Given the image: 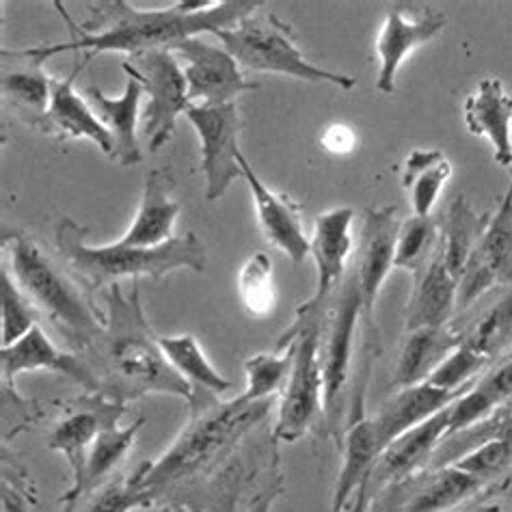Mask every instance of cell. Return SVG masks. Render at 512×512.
Listing matches in <instances>:
<instances>
[{"label":"cell","instance_id":"6da1fadb","mask_svg":"<svg viewBox=\"0 0 512 512\" xmlns=\"http://www.w3.org/2000/svg\"><path fill=\"white\" fill-rule=\"evenodd\" d=\"M262 5L260 0H227V3L180 0L167 9L141 11L126 0H106V3H91V16L78 24L61 3H55L72 39L67 44L26 48L22 55L46 63V59L63 52H85L91 59L100 52H126L130 57L152 50L173 52L186 39L199 37L201 33L214 35L232 29Z\"/></svg>","mask_w":512,"mask_h":512},{"label":"cell","instance_id":"7a4b0ae2","mask_svg":"<svg viewBox=\"0 0 512 512\" xmlns=\"http://www.w3.org/2000/svg\"><path fill=\"white\" fill-rule=\"evenodd\" d=\"M106 325L100 338L83 355L96 381V394L128 404L150 394L193 398V387L171 366L158 335L145 318L141 279H132V292L119 284L104 290Z\"/></svg>","mask_w":512,"mask_h":512},{"label":"cell","instance_id":"3957f363","mask_svg":"<svg viewBox=\"0 0 512 512\" xmlns=\"http://www.w3.org/2000/svg\"><path fill=\"white\" fill-rule=\"evenodd\" d=\"M275 398L251 400L245 394L234 400H210L191 409L188 424L175 437L169 450L154 463L145 461L143 484L152 493L154 506H175L214 469L236 454L258 430Z\"/></svg>","mask_w":512,"mask_h":512},{"label":"cell","instance_id":"277c9868","mask_svg":"<svg viewBox=\"0 0 512 512\" xmlns=\"http://www.w3.org/2000/svg\"><path fill=\"white\" fill-rule=\"evenodd\" d=\"M7 271L29 296L37 312L59 331L72 353L83 355L100 338L106 316L78 279L67 275L59 262L22 229L3 234Z\"/></svg>","mask_w":512,"mask_h":512},{"label":"cell","instance_id":"5b68a950","mask_svg":"<svg viewBox=\"0 0 512 512\" xmlns=\"http://www.w3.org/2000/svg\"><path fill=\"white\" fill-rule=\"evenodd\" d=\"M87 227L72 219H61L57 225V251L72 268V273L93 296L106 290L119 279H163L165 275L188 268L197 275L206 271V245L195 232L175 236L160 247H126L117 240L115 245H87Z\"/></svg>","mask_w":512,"mask_h":512},{"label":"cell","instance_id":"8992f818","mask_svg":"<svg viewBox=\"0 0 512 512\" xmlns=\"http://www.w3.org/2000/svg\"><path fill=\"white\" fill-rule=\"evenodd\" d=\"M214 35L245 70L281 74L305 80V83H329L344 91L357 87L353 76L325 70V67L305 59L294 42L292 26L277 18L275 13L255 11L232 29L217 31Z\"/></svg>","mask_w":512,"mask_h":512},{"label":"cell","instance_id":"52a82bcc","mask_svg":"<svg viewBox=\"0 0 512 512\" xmlns=\"http://www.w3.org/2000/svg\"><path fill=\"white\" fill-rule=\"evenodd\" d=\"M294 344V361L273 435L281 443L305 437L320 420H325V376H322V327L320 316H296L294 325L281 335V344Z\"/></svg>","mask_w":512,"mask_h":512},{"label":"cell","instance_id":"ba28073f","mask_svg":"<svg viewBox=\"0 0 512 512\" xmlns=\"http://www.w3.org/2000/svg\"><path fill=\"white\" fill-rule=\"evenodd\" d=\"M124 72L128 78L139 80L150 96L143 113V134L150 143V152H158L173 139L178 117L191 106L184 67L173 52L152 50L130 57L124 63Z\"/></svg>","mask_w":512,"mask_h":512},{"label":"cell","instance_id":"9c48e42d","mask_svg":"<svg viewBox=\"0 0 512 512\" xmlns=\"http://www.w3.org/2000/svg\"><path fill=\"white\" fill-rule=\"evenodd\" d=\"M398 229L400 223L396 219L394 206L366 208V212H363V229L353 273L361 296L363 325H366V350H372V344H376V301H379L381 288L389 273L394 271Z\"/></svg>","mask_w":512,"mask_h":512},{"label":"cell","instance_id":"30bf717a","mask_svg":"<svg viewBox=\"0 0 512 512\" xmlns=\"http://www.w3.org/2000/svg\"><path fill=\"white\" fill-rule=\"evenodd\" d=\"M331 309L327 316V327L322 331V376H325V417L338 413L342 394L353 366L355 333L361 314V296L357 288L355 273L350 271L342 286L331 296Z\"/></svg>","mask_w":512,"mask_h":512},{"label":"cell","instance_id":"8fae6325","mask_svg":"<svg viewBox=\"0 0 512 512\" xmlns=\"http://www.w3.org/2000/svg\"><path fill=\"white\" fill-rule=\"evenodd\" d=\"M184 115L199 137L201 169L206 175V199L219 201L242 173L238 165V156L242 152L238 147L240 117L236 102L219 106L191 104Z\"/></svg>","mask_w":512,"mask_h":512},{"label":"cell","instance_id":"7c38bea8","mask_svg":"<svg viewBox=\"0 0 512 512\" xmlns=\"http://www.w3.org/2000/svg\"><path fill=\"white\" fill-rule=\"evenodd\" d=\"M500 286H512V184L458 277L456 314L469 312L484 294Z\"/></svg>","mask_w":512,"mask_h":512},{"label":"cell","instance_id":"4fadbf2b","mask_svg":"<svg viewBox=\"0 0 512 512\" xmlns=\"http://www.w3.org/2000/svg\"><path fill=\"white\" fill-rule=\"evenodd\" d=\"M126 415V404L115 402L96 392H83L63 402L59 417L46 437V446L52 452L65 456L72 471V482L83 474L85 458L104 430L119 426Z\"/></svg>","mask_w":512,"mask_h":512},{"label":"cell","instance_id":"5bb4252c","mask_svg":"<svg viewBox=\"0 0 512 512\" xmlns=\"http://www.w3.org/2000/svg\"><path fill=\"white\" fill-rule=\"evenodd\" d=\"M484 484L454 465L424 469L389 484L372 497V512H450L471 500Z\"/></svg>","mask_w":512,"mask_h":512},{"label":"cell","instance_id":"9a60e30c","mask_svg":"<svg viewBox=\"0 0 512 512\" xmlns=\"http://www.w3.org/2000/svg\"><path fill=\"white\" fill-rule=\"evenodd\" d=\"M446 22V13L430 7L400 3L389 9L381 33L376 37V55H379L376 87H379L381 93L392 96L396 91V76L402 63L407 61L413 50L435 39L443 31Z\"/></svg>","mask_w":512,"mask_h":512},{"label":"cell","instance_id":"2e32d148","mask_svg":"<svg viewBox=\"0 0 512 512\" xmlns=\"http://www.w3.org/2000/svg\"><path fill=\"white\" fill-rule=\"evenodd\" d=\"M184 65L188 85V102L206 106L232 104L240 93L260 89L240 72V65L225 48H217L199 37H191L173 50Z\"/></svg>","mask_w":512,"mask_h":512},{"label":"cell","instance_id":"e0dca14e","mask_svg":"<svg viewBox=\"0 0 512 512\" xmlns=\"http://www.w3.org/2000/svg\"><path fill=\"white\" fill-rule=\"evenodd\" d=\"M355 210L353 208H333L322 212L314 221V236H312V255L316 262V290L305 303L296 309V316H320L331 296L342 286L344 277L348 275L346 262L353 249V227Z\"/></svg>","mask_w":512,"mask_h":512},{"label":"cell","instance_id":"ac0fdd59","mask_svg":"<svg viewBox=\"0 0 512 512\" xmlns=\"http://www.w3.org/2000/svg\"><path fill=\"white\" fill-rule=\"evenodd\" d=\"M450 407L443 409L435 417H430L424 424L407 430V433L394 439L381 452L368 480L372 497L376 493H381L385 487H389V484L402 482L428 469L437 448L441 446L443 439L448 437Z\"/></svg>","mask_w":512,"mask_h":512},{"label":"cell","instance_id":"d6986e66","mask_svg":"<svg viewBox=\"0 0 512 512\" xmlns=\"http://www.w3.org/2000/svg\"><path fill=\"white\" fill-rule=\"evenodd\" d=\"M238 165L251 188L255 212H258V221L266 242L284 251L294 264L305 262L309 251H312V240L305 234L301 206L292 197L271 191L242 154L238 156Z\"/></svg>","mask_w":512,"mask_h":512},{"label":"cell","instance_id":"ffe728a7","mask_svg":"<svg viewBox=\"0 0 512 512\" xmlns=\"http://www.w3.org/2000/svg\"><path fill=\"white\" fill-rule=\"evenodd\" d=\"M50 370L67 381L80 385L85 392H96V381L87 366V361L76 353H63L52 344L42 327H33L20 342L9 348H0V372H3V387H16V379L24 372Z\"/></svg>","mask_w":512,"mask_h":512},{"label":"cell","instance_id":"44dd1931","mask_svg":"<svg viewBox=\"0 0 512 512\" xmlns=\"http://www.w3.org/2000/svg\"><path fill=\"white\" fill-rule=\"evenodd\" d=\"M91 61L89 55H83L74 70L67 78H52L50 91V106L44 117L42 132L57 141H74L87 139L96 143L106 156H113V137L111 132L102 126V121L91 111L87 100L76 93L74 83L78 74L85 70V65Z\"/></svg>","mask_w":512,"mask_h":512},{"label":"cell","instance_id":"7402d4cb","mask_svg":"<svg viewBox=\"0 0 512 512\" xmlns=\"http://www.w3.org/2000/svg\"><path fill=\"white\" fill-rule=\"evenodd\" d=\"M363 398H366V385H359L342 441V469L331 497V512H344L348 508L361 484L370 480L372 469L383 452L372 420L363 415Z\"/></svg>","mask_w":512,"mask_h":512},{"label":"cell","instance_id":"603a6c76","mask_svg":"<svg viewBox=\"0 0 512 512\" xmlns=\"http://www.w3.org/2000/svg\"><path fill=\"white\" fill-rule=\"evenodd\" d=\"M463 117L469 134L484 137L500 167H512V96L502 80L484 78L465 100Z\"/></svg>","mask_w":512,"mask_h":512},{"label":"cell","instance_id":"cb8c5ba5","mask_svg":"<svg viewBox=\"0 0 512 512\" xmlns=\"http://www.w3.org/2000/svg\"><path fill=\"white\" fill-rule=\"evenodd\" d=\"M173 188L175 178L169 167H158L145 175L137 217H134L128 232L121 236V245L147 249L160 247L175 238L173 227L182 206L171 199Z\"/></svg>","mask_w":512,"mask_h":512},{"label":"cell","instance_id":"d4e9b609","mask_svg":"<svg viewBox=\"0 0 512 512\" xmlns=\"http://www.w3.org/2000/svg\"><path fill=\"white\" fill-rule=\"evenodd\" d=\"M467 389H461V392H446V389H439L426 381L398 389V392H394L392 398L383 404L381 411L372 417L381 450H385L389 443L407 433V430L424 424L430 417H435L443 409H448L450 404H454L467 392Z\"/></svg>","mask_w":512,"mask_h":512},{"label":"cell","instance_id":"484cf974","mask_svg":"<svg viewBox=\"0 0 512 512\" xmlns=\"http://www.w3.org/2000/svg\"><path fill=\"white\" fill-rule=\"evenodd\" d=\"M143 85L139 80L128 78L126 89L119 98H109L96 87L89 85L85 89V100L89 102L91 111L102 121V126L111 132L113 137V160L121 167H134L143 160L141 143L137 137L139 124V106L143 98Z\"/></svg>","mask_w":512,"mask_h":512},{"label":"cell","instance_id":"4316f807","mask_svg":"<svg viewBox=\"0 0 512 512\" xmlns=\"http://www.w3.org/2000/svg\"><path fill=\"white\" fill-rule=\"evenodd\" d=\"M456 292L458 281L443 262L439 245L435 258L428 262L424 271L415 275V288L407 305V318H404V333L422 327H448L456 316Z\"/></svg>","mask_w":512,"mask_h":512},{"label":"cell","instance_id":"83f0119b","mask_svg":"<svg viewBox=\"0 0 512 512\" xmlns=\"http://www.w3.org/2000/svg\"><path fill=\"white\" fill-rule=\"evenodd\" d=\"M145 422H147L145 417H139L137 422H132L126 428L113 426L109 430H104V433L93 441V446L89 448L85 458L83 474L70 484V489H67L59 500L61 512L70 510L76 502L83 500V497H87L98 487H102L104 482L115 478L113 476L115 469L124 463V458L132 450L134 441H137Z\"/></svg>","mask_w":512,"mask_h":512},{"label":"cell","instance_id":"f1b7e54d","mask_svg":"<svg viewBox=\"0 0 512 512\" xmlns=\"http://www.w3.org/2000/svg\"><path fill=\"white\" fill-rule=\"evenodd\" d=\"M458 344H461V335L454 327H422L404 333V344L389 389L398 392V389L428 381V376Z\"/></svg>","mask_w":512,"mask_h":512},{"label":"cell","instance_id":"f546056e","mask_svg":"<svg viewBox=\"0 0 512 512\" xmlns=\"http://www.w3.org/2000/svg\"><path fill=\"white\" fill-rule=\"evenodd\" d=\"M20 63L3 72V100L11 106V113L18 115L24 124L42 132L44 117L50 106L52 78L46 74L44 63L24 57L22 50H11Z\"/></svg>","mask_w":512,"mask_h":512},{"label":"cell","instance_id":"4dcf8cb0","mask_svg":"<svg viewBox=\"0 0 512 512\" xmlns=\"http://www.w3.org/2000/svg\"><path fill=\"white\" fill-rule=\"evenodd\" d=\"M158 342L163 346V353L171 361V366L184 376L188 385L193 387V398L188 402L191 409H197L210 400H217L221 394L232 389V381H227L225 376L212 366L195 335L184 333L173 335V338H160L158 335Z\"/></svg>","mask_w":512,"mask_h":512},{"label":"cell","instance_id":"1f68e13d","mask_svg":"<svg viewBox=\"0 0 512 512\" xmlns=\"http://www.w3.org/2000/svg\"><path fill=\"white\" fill-rule=\"evenodd\" d=\"M512 402V359L484 372L450 407L448 437L474 426L504 404ZM446 437V439H448Z\"/></svg>","mask_w":512,"mask_h":512},{"label":"cell","instance_id":"d6a6232c","mask_svg":"<svg viewBox=\"0 0 512 512\" xmlns=\"http://www.w3.org/2000/svg\"><path fill=\"white\" fill-rule=\"evenodd\" d=\"M491 214H478L465 195H456L448 210L446 221L441 223V255L448 271L456 277L463 275L465 266L476 251L480 238L487 232Z\"/></svg>","mask_w":512,"mask_h":512},{"label":"cell","instance_id":"836d02e7","mask_svg":"<svg viewBox=\"0 0 512 512\" xmlns=\"http://www.w3.org/2000/svg\"><path fill=\"white\" fill-rule=\"evenodd\" d=\"M452 178V163L441 150H413L404 160L402 188L413 217H433L443 186Z\"/></svg>","mask_w":512,"mask_h":512},{"label":"cell","instance_id":"e575fe53","mask_svg":"<svg viewBox=\"0 0 512 512\" xmlns=\"http://www.w3.org/2000/svg\"><path fill=\"white\" fill-rule=\"evenodd\" d=\"M458 335L463 344L474 348L489 363L512 350V286L497 296L495 303L482 309L478 318L458 331Z\"/></svg>","mask_w":512,"mask_h":512},{"label":"cell","instance_id":"d590c367","mask_svg":"<svg viewBox=\"0 0 512 512\" xmlns=\"http://www.w3.org/2000/svg\"><path fill=\"white\" fill-rule=\"evenodd\" d=\"M145 463L126 476H115L65 512H134L154 508V497L143 484Z\"/></svg>","mask_w":512,"mask_h":512},{"label":"cell","instance_id":"8d00e7d4","mask_svg":"<svg viewBox=\"0 0 512 512\" xmlns=\"http://www.w3.org/2000/svg\"><path fill=\"white\" fill-rule=\"evenodd\" d=\"M487 441L512 443V402L504 404V407L493 411L489 417H484V420L476 422L474 426L461 430V433L443 439L428 469L446 467L454 463L456 458H461L469 450H474Z\"/></svg>","mask_w":512,"mask_h":512},{"label":"cell","instance_id":"74e56055","mask_svg":"<svg viewBox=\"0 0 512 512\" xmlns=\"http://www.w3.org/2000/svg\"><path fill=\"white\" fill-rule=\"evenodd\" d=\"M441 245V225L433 217H411L400 223L396 238L394 271L417 275L435 258Z\"/></svg>","mask_w":512,"mask_h":512},{"label":"cell","instance_id":"f35d334b","mask_svg":"<svg viewBox=\"0 0 512 512\" xmlns=\"http://www.w3.org/2000/svg\"><path fill=\"white\" fill-rule=\"evenodd\" d=\"M294 361V344L277 346V353H258L245 361L247 389L242 394L251 400L277 398L288 383Z\"/></svg>","mask_w":512,"mask_h":512},{"label":"cell","instance_id":"ab89813d","mask_svg":"<svg viewBox=\"0 0 512 512\" xmlns=\"http://www.w3.org/2000/svg\"><path fill=\"white\" fill-rule=\"evenodd\" d=\"M0 314H3L0 348H9L20 342L26 333L39 325V318H42L5 266L0 271Z\"/></svg>","mask_w":512,"mask_h":512},{"label":"cell","instance_id":"60d3db41","mask_svg":"<svg viewBox=\"0 0 512 512\" xmlns=\"http://www.w3.org/2000/svg\"><path fill=\"white\" fill-rule=\"evenodd\" d=\"M238 292L242 305L255 318H264L275 309L273 262L268 253L251 255L238 273Z\"/></svg>","mask_w":512,"mask_h":512},{"label":"cell","instance_id":"b9f144b4","mask_svg":"<svg viewBox=\"0 0 512 512\" xmlns=\"http://www.w3.org/2000/svg\"><path fill=\"white\" fill-rule=\"evenodd\" d=\"M489 366L491 363L487 359L480 357L474 348L461 342L439 363V368L428 376L426 383L446 389V392H461V389L474 385V381Z\"/></svg>","mask_w":512,"mask_h":512},{"label":"cell","instance_id":"7bdbcfd3","mask_svg":"<svg viewBox=\"0 0 512 512\" xmlns=\"http://www.w3.org/2000/svg\"><path fill=\"white\" fill-rule=\"evenodd\" d=\"M510 461H512V443L487 441L482 443V446L469 450L461 458H456V461L450 465L461 469L463 474L480 480L482 484H487L493 478L500 476Z\"/></svg>","mask_w":512,"mask_h":512},{"label":"cell","instance_id":"ee69618b","mask_svg":"<svg viewBox=\"0 0 512 512\" xmlns=\"http://www.w3.org/2000/svg\"><path fill=\"white\" fill-rule=\"evenodd\" d=\"M3 504L7 512H29L37 497L31 489L29 471L18 461V458H7L3 452Z\"/></svg>","mask_w":512,"mask_h":512},{"label":"cell","instance_id":"f6af8a7d","mask_svg":"<svg viewBox=\"0 0 512 512\" xmlns=\"http://www.w3.org/2000/svg\"><path fill=\"white\" fill-rule=\"evenodd\" d=\"M357 145V134L344 124H335L322 134V147L331 154H350Z\"/></svg>","mask_w":512,"mask_h":512},{"label":"cell","instance_id":"bcb514c9","mask_svg":"<svg viewBox=\"0 0 512 512\" xmlns=\"http://www.w3.org/2000/svg\"><path fill=\"white\" fill-rule=\"evenodd\" d=\"M344 512H372V493H370L368 482L361 484L359 491L353 497V502L348 504Z\"/></svg>","mask_w":512,"mask_h":512},{"label":"cell","instance_id":"7dc6e473","mask_svg":"<svg viewBox=\"0 0 512 512\" xmlns=\"http://www.w3.org/2000/svg\"><path fill=\"white\" fill-rule=\"evenodd\" d=\"M467 512H504L502 510V506L500 504H478V506H474V508H469Z\"/></svg>","mask_w":512,"mask_h":512},{"label":"cell","instance_id":"c3c4849f","mask_svg":"<svg viewBox=\"0 0 512 512\" xmlns=\"http://www.w3.org/2000/svg\"><path fill=\"white\" fill-rule=\"evenodd\" d=\"M141 512H193V510H186V508H175V506H154V508H147Z\"/></svg>","mask_w":512,"mask_h":512},{"label":"cell","instance_id":"681fc988","mask_svg":"<svg viewBox=\"0 0 512 512\" xmlns=\"http://www.w3.org/2000/svg\"><path fill=\"white\" fill-rule=\"evenodd\" d=\"M510 182H512V178H510Z\"/></svg>","mask_w":512,"mask_h":512},{"label":"cell","instance_id":"f907efd6","mask_svg":"<svg viewBox=\"0 0 512 512\" xmlns=\"http://www.w3.org/2000/svg\"><path fill=\"white\" fill-rule=\"evenodd\" d=\"M510 184H512V182H510Z\"/></svg>","mask_w":512,"mask_h":512}]
</instances>
